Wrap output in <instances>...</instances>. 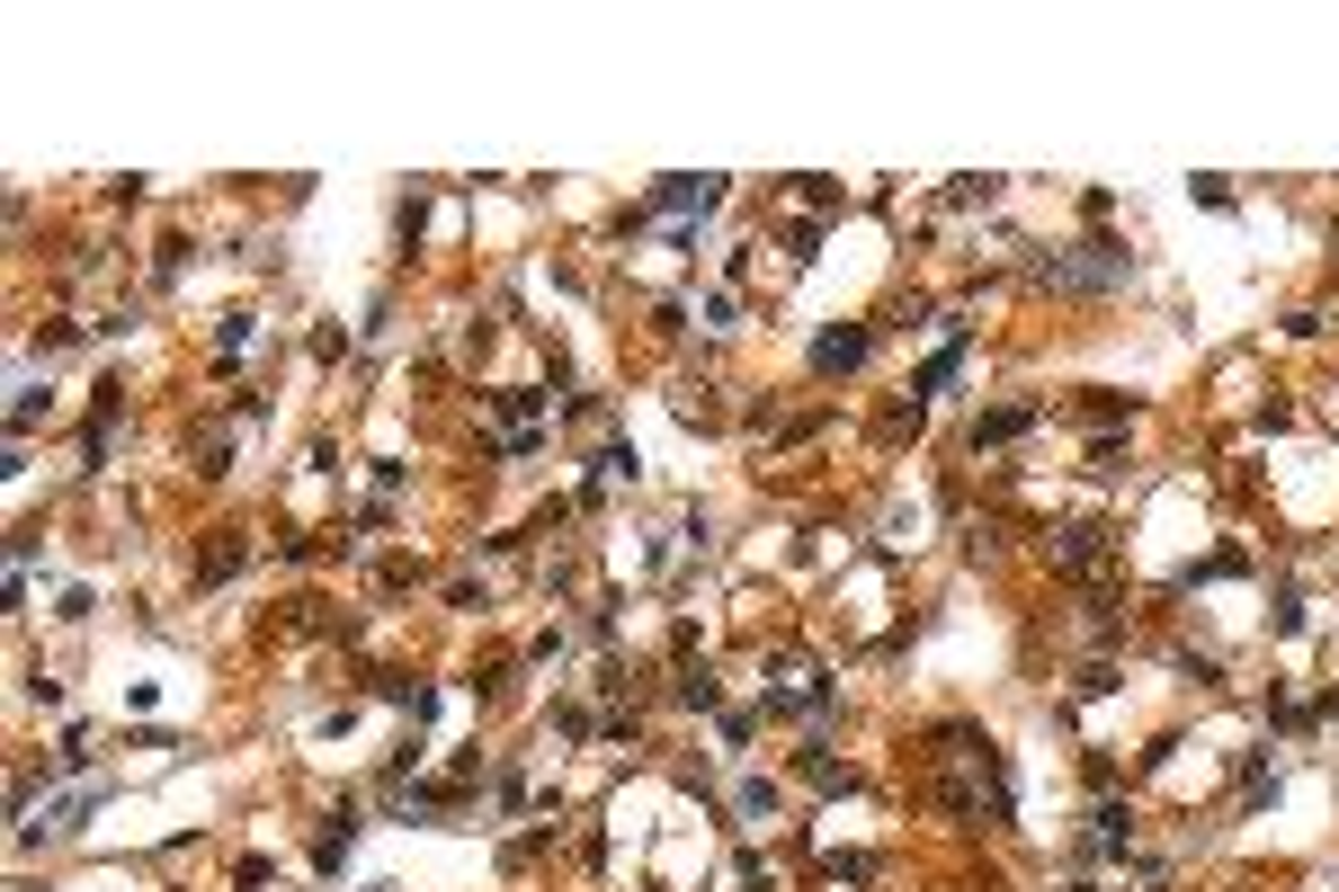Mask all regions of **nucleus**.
I'll return each mask as SVG.
<instances>
[{
	"label": "nucleus",
	"mask_w": 1339,
	"mask_h": 892,
	"mask_svg": "<svg viewBox=\"0 0 1339 892\" xmlns=\"http://www.w3.org/2000/svg\"><path fill=\"white\" fill-rule=\"evenodd\" d=\"M937 803L956 821H1010V768H1000V749L965 723L937 732Z\"/></svg>",
	"instance_id": "obj_1"
},
{
	"label": "nucleus",
	"mask_w": 1339,
	"mask_h": 892,
	"mask_svg": "<svg viewBox=\"0 0 1339 892\" xmlns=\"http://www.w3.org/2000/svg\"><path fill=\"white\" fill-rule=\"evenodd\" d=\"M1036 278H1045L1054 295H1116V286L1134 278V250H1125V241H1107V233H1090V241H1062V250H1045V259H1036Z\"/></svg>",
	"instance_id": "obj_2"
},
{
	"label": "nucleus",
	"mask_w": 1339,
	"mask_h": 892,
	"mask_svg": "<svg viewBox=\"0 0 1339 892\" xmlns=\"http://www.w3.org/2000/svg\"><path fill=\"white\" fill-rule=\"evenodd\" d=\"M723 205V179H669L652 188V215H714Z\"/></svg>",
	"instance_id": "obj_3"
},
{
	"label": "nucleus",
	"mask_w": 1339,
	"mask_h": 892,
	"mask_svg": "<svg viewBox=\"0 0 1339 892\" xmlns=\"http://www.w3.org/2000/svg\"><path fill=\"white\" fill-rule=\"evenodd\" d=\"M1054 563H1062V572H1099V563H1107V527H1090V518L1062 527V535H1054Z\"/></svg>",
	"instance_id": "obj_4"
},
{
	"label": "nucleus",
	"mask_w": 1339,
	"mask_h": 892,
	"mask_svg": "<svg viewBox=\"0 0 1339 892\" xmlns=\"http://www.w3.org/2000/svg\"><path fill=\"white\" fill-rule=\"evenodd\" d=\"M857 358H866V330H822V339H813V366H822V375H840V366H857Z\"/></svg>",
	"instance_id": "obj_5"
},
{
	"label": "nucleus",
	"mask_w": 1339,
	"mask_h": 892,
	"mask_svg": "<svg viewBox=\"0 0 1339 892\" xmlns=\"http://www.w3.org/2000/svg\"><path fill=\"white\" fill-rule=\"evenodd\" d=\"M956 366H965V330H956L947 349H937V358H929V366L911 375V393H947V384H956Z\"/></svg>",
	"instance_id": "obj_6"
},
{
	"label": "nucleus",
	"mask_w": 1339,
	"mask_h": 892,
	"mask_svg": "<svg viewBox=\"0 0 1339 892\" xmlns=\"http://www.w3.org/2000/svg\"><path fill=\"white\" fill-rule=\"evenodd\" d=\"M349 839H358V812H330V831H322V848H313V857H322V874L349 857Z\"/></svg>",
	"instance_id": "obj_7"
},
{
	"label": "nucleus",
	"mask_w": 1339,
	"mask_h": 892,
	"mask_svg": "<svg viewBox=\"0 0 1339 892\" xmlns=\"http://www.w3.org/2000/svg\"><path fill=\"white\" fill-rule=\"evenodd\" d=\"M1090 821H1099V839H1090V848H1125V839H1134V821H1125V803H1099Z\"/></svg>",
	"instance_id": "obj_8"
},
{
	"label": "nucleus",
	"mask_w": 1339,
	"mask_h": 892,
	"mask_svg": "<svg viewBox=\"0 0 1339 892\" xmlns=\"http://www.w3.org/2000/svg\"><path fill=\"white\" fill-rule=\"evenodd\" d=\"M1027 420H1036V410H991V420H982V429H974V447H1000V438H1019V429H1027Z\"/></svg>",
	"instance_id": "obj_9"
},
{
	"label": "nucleus",
	"mask_w": 1339,
	"mask_h": 892,
	"mask_svg": "<svg viewBox=\"0 0 1339 892\" xmlns=\"http://www.w3.org/2000/svg\"><path fill=\"white\" fill-rule=\"evenodd\" d=\"M634 473H643L634 447H598V483H634Z\"/></svg>",
	"instance_id": "obj_10"
},
{
	"label": "nucleus",
	"mask_w": 1339,
	"mask_h": 892,
	"mask_svg": "<svg viewBox=\"0 0 1339 892\" xmlns=\"http://www.w3.org/2000/svg\"><path fill=\"white\" fill-rule=\"evenodd\" d=\"M714 697H723V688H714V669H706V660H697V669H688V678H679V705H714Z\"/></svg>",
	"instance_id": "obj_11"
},
{
	"label": "nucleus",
	"mask_w": 1339,
	"mask_h": 892,
	"mask_svg": "<svg viewBox=\"0 0 1339 892\" xmlns=\"http://www.w3.org/2000/svg\"><path fill=\"white\" fill-rule=\"evenodd\" d=\"M803 777H813V786H848V768L831 759V749H803Z\"/></svg>",
	"instance_id": "obj_12"
},
{
	"label": "nucleus",
	"mask_w": 1339,
	"mask_h": 892,
	"mask_svg": "<svg viewBox=\"0 0 1339 892\" xmlns=\"http://www.w3.org/2000/svg\"><path fill=\"white\" fill-rule=\"evenodd\" d=\"M991 196H1000V179H956L947 188V205H991Z\"/></svg>",
	"instance_id": "obj_13"
},
{
	"label": "nucleus",
	"mask_w": 1339,
	"mask_h": 892,
	"mask_svg": "<svg viewBox=\"0 0 1339 892\" xmlns=\"http://www.w3.org/2000/svg\"><path fill=\"white\" fill-rule=\"evenodd\" d=\"M233 572H241V544H215V554H206V572H196V580H233Z\"/></svg>",
	"instance_id": "obj_14"
},
{
	"label": "nucleus",
	"mask_w": 1339,
	"mask_h": 892,
	"mask_svg": "<svg viewBox=\"0 0 1339 892\" xmlns=\"http://www.w3.org/2000/svg\"><path fill=\"white\" fill-rule=\"evenodd\" d=\"M742 812H751V821H768V812H777V786H759V777H751V786H742Z\"/></svg>",
	"instance_id": "obj_15"
},
{
	"label": "nucleus",
	"mask_w": 1339,
	"mask_h": 892,
	"mask_svg": "<svg viewBox=\"0 0 1339 892\" xmlns=\"http://www.w3.org/2000/svg\"><path fill=\"white\" fill-rule=\"evenodd\" d=\"M367 892H393V883H367Z\"/></svg>",
	"instance_id": "obj_16"
}]
</instances>
